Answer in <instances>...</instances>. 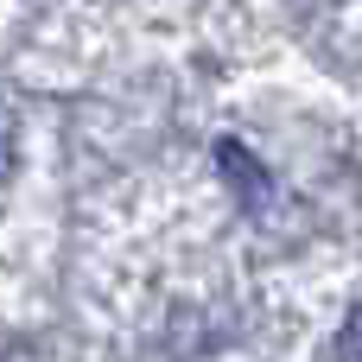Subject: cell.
I'll list each match as a JSON object with an SVG mask.
<instances>
[{"instance_id":"cell-1","label":"cell","mask_w":362,"mask_h":362,"mask_svg":"<svg viewBox=\"0 0 362 362\" xmlns=\"http://www.w3.org/2000/svg\"><path fill=\"white\" fill-rule=\"evenodd\" d=\"M216 165H223V178H229V191L242 197V210L248 216H261L267 204H280V185H274V172L242 146V140H223L216 146Z\"/></svg>"},{"instance_id":"cell-2","label":"cell","mask_w":362,"mask_h":362,"mask_svg":"<svg viewBox=\"0 0 362 362\" xmlns=\"http://www.w3.org/2000/svg\"><path fill=\"white\" fill-rule=\"evenodd\" d=\"M337 362H362V305L350 312V325H344V337H337Z\"/></svg>"},{"instance_id":"cell-3","label":"cell","mask_w":362,"mask_h":362,"mask_svg":"<svg viewBox=\"0 0 362 362\" xmlns=\"http://www.w3.org/2000/svg\"><path fill=\"white\" fill-rule=\"evenodd\" d=\"M13 172V115L0 108V178Z\"/></svg>"}]
</instances>
